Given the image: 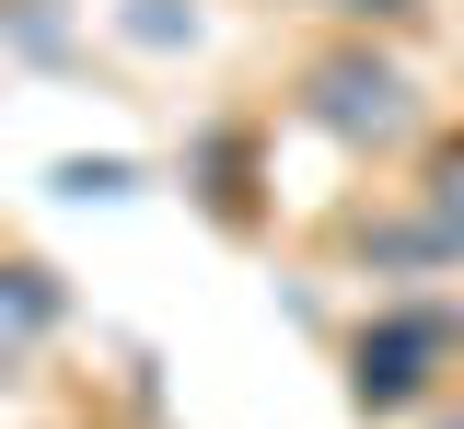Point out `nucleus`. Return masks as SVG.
Listing matches in <instances>:
<instances>
[{"label": "nucleus", "instance_id": "obj_4", "mask_svg": "<svg viewBox=\"0 0 464 429\" xmlns=\"http://www.w3.org/2000/svg\"><path fill=\"white\" fill-rule=\"evenodd\" d=\"M58 186H70V197H128V163H70Z\"/></svg>", "mask_w": 464, "mask_h": 429}, {"label": "nucleus", "instance_id": "obj_5", "mask_svg": "<svg viewBox=\"0 0 464 429\" xmlns=\"http://www.w3.org/2000/svg\"><path fill=\"white\" fill-rule=\"evenodd\" d=\"M441 233H453V244H464V139H453V151H441Z\"/></svg>", "mask_w": 464, "mask_h": 429}, {"label": "nucleus", "instance_id": "obj_3", "mask_svg": "<svg viewBox=\"0 0 464 429\" xmlns=\"http://www.w3.org/2000/svg\"><path fill=\"white\" fill-rule=\"evenodd\" d=\"M47 325H58V279L47 267H0V360H24Z\"/></svg>", "mask_w": 464, "mask_h": 429}, {"label": "nucleus", "instance_id": "obj_1", "mask_svg": "<svg viewBox=\"0 0 464 429\" xmlns=\"http://www.w3.org/2000/svg\"><path fill=\"white\" fill-rule=\"evenodd\" d=\"M441 348H453L441 313H395V325H372V337H360V406H406V395L430 383Z\"/></svg>", "mask_w": 464, "mask_h": 429}, {"label": "nucleus", "instance_id": "obj_2", "mask_svg": "<svg viewBox=\"0 0 464 429\" xmlns=\"http://www.w3.org/2000/svg\"><path fill=\"white\" fill-rule=\"evenodd\" d=\"M314 117L348 128V139H395V128H406V81L383 59H325V70H314Z\"/></svg>", "mask_w": 464, "mask_h": 429}, {"label": "nucleus", "instance_id": "obj_6", "mask_svg": "<svg viewBox=\"0 0 464 429\" xmlns=\"http://www.w3.org/2000/svg\"><path fill=\"white\" fill-rule=\"evenodd\" d=\"M325 12H406V0H325Z\"/></svg>", "mask_w": 464, "mask_h": 429}]
</instances>
